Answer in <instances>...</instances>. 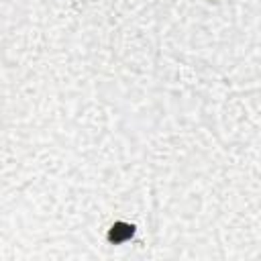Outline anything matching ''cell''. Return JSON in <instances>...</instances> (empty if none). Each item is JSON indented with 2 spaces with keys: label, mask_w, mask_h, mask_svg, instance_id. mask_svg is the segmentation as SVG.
Returning <instances> with one entry per match:
<instances>
[{
  "label": "cell",
  "mask_w": 261,
  "mask_h": 261,
  "mask_svg": "<svg viewBox=\"0 0 261 261\" xmlns=\"http://www.w3.org/2000/svg\"><path fill=\"white\" fill-rule=\"evenodd\" d=\"M133 232H135V228H133L130 224H124V222H116V224L112 226V230H110L108 239H110L112 243H122V241L130 239V237H133Z\"/></svg>",
  "instance_id": "1"
}]
</instances>
